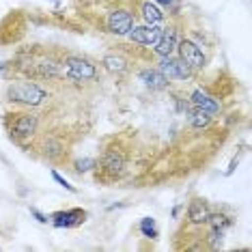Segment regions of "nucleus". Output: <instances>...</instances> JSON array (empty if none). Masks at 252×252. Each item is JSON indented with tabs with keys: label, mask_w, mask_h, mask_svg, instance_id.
Masks as SVG:
<instances>
[{
	"label": "nucleus",
	"mask_w": 252,
	"mask_h": 252,
	"mask_svg": "<svg viewBox=\"0 0 252 252\" xmlns=\"http://www.w3.org/2000/svg\"><path fill=\"white\" fill-rule=\"evenodd\" d=\"M52 179H54L56 183H59V186H63V188H65V190H69L71 194H76V192H78L76 188H73V186H69V181H67V179H63V177H61L59 173H56L54 168H52Z\"/></svg>",
	"instance_id": "obj_12"
},
{
	"label": "nucleus",
	"mask_w": 252,
	"mask_h": 252,
	"mask_svg": "<svg viewBox=\"0 0 252 252\" xmlns=\"http://www.w3.org/2000/svg\"><path fill=\"white\" fill-rule=\"evenodd\" d=\"M136 78L151 91H168L170 89V80L166 78L158 67H151V65L140 67V69H136Z\"/></svg>",
	"instance_id": "obj_9"
},
{
	"label": "nucleus",
	"mask_w": 252,
	"mask_h": 252,
	"mask_svg": "<svg viewBox=\"0 0 252 252\" xmlns=\"http://www.w3.org/2000/svg\"><path fill=\"white\" fill-rule=\"evenodd\" d=\"M162 35V26H149V24H134V28L127 32V41L142 45V48H153Z\"/></svg>",
	"instance_id": "obj_7"
},
{
	"label": "nucleus",
	"mask_w": 252,
	"mask_h": 252,
	"mask_svg": "<svg viewBox=\"0 0 252 252\" xmlns=\"http://www.w3.org/2000/svg\"><path fill=\"white\" fill-rule=\"evenodd\" d=\"M138 142L140 138L134 129L114 131L101 140V151L93 166V181L97 186H119L134 175Z\"/></svg>",
	"instance_id": "obj_2"
},
{
	"label": "nucleus",
	"mask_w": 252,
	"mask_h": 252,
	"mask_svg": "<svg viewBox=\"0 0 252 252\" xmlns=\"http://www.w3.org/2000/svg\"><path fill=\"white\" fill-rule=\"evenodd\" d=\"M140 0H73L69 13H54L56 20L82 32L84 28L104 35L125 37L138 24Z\"/></svg>",
	"instance_id": "obj_1"
},
{
	"label": "nucleus",
	"mask_w": 252,
	"mask_h": 252,
	"mask_svg": "<svg viewBox=\"0 0 252 252\" xmlns=\"http://www.w3.org/2000/svg\"><path fill=\"white\" fill-rule=\"evenodd\" d=\"M168 13L156 4L153 0H140V7H138V20L142 24H149V26H162Z\"/></svg>",
	"instance_id": "obj_10"
},
{
	"label": "nucleus",
	"mask_w": 252,
	"mask_h": 252,
	"mask_svg": "<svg viewBox=\"0 0 252 252\" xmlns=\"http://www.w3.org/2000/svg\"><path fill=\"white\" fill-rule=\"evenodd\" d=\"M48 218L56 228H76L87 222L89 214H87V209H82V207H71V209L54 211V214H50Z\"/></svg>",
	"instance_id": "obj_6"
},
{
	"label": "nucleus",
	"mask_w": 252,
	"mask_h": 252,
	"mask_svg": "<svg viewBox=\"0 0 252 252\" xmlns=\"http://www.w3.org/2000/svg\"><path fill=\"white\" fill-rule=\"evenodd\" d=\"M156 67L164 73L170 82H188V80L198 78V71H194L190 65H186L179 56H162L156 61Z\"/></svg>",
	"instance_id": "obj_4"
},
{
	"label": "nucleus",
	"mask_w": 252,
	"mask_h": 252,
	"mask_svg": "<svg viewBox=\"0 0 252 252\" xmlns=\"http://www.w3.org/2000/svg\"><path fill=\"white\" fill-rule=\"evenodd\" d=\"M26 26L28 18L24 15V11H9V15L0 20V45L18 43L24 37Z\"/></svg>",
	"instance_id": "obj_3"
},
{
	"label": "nucleus",
	"mask_w": 252,
	"mask_h": 252,
	"mask_svg": "<svg viewBox=\"0 0 252 252\" xmlns=\"http://www.w3.org/2000/svg\"><path fill=\"white\" fill-rule=\"evenodd\" d=\"M175 52H177V56H179L183 63H186V65H190L192 69L198 71V73L209 65V56L205 54L203 50H200L198 45L194 43L190 37H186V35L179 39V43H177V50H175Z\"/></svg>",
	"instance_id": "obj_5"
},
{
	"label": "nucleus",
	"mask_w": 252,
	"mask_h": 252,
	"mask_svg": "<svg viewBox=\"0 0 252 252\" xmlns=\"http://www.w3.org/2000/svg\"><path fill=\"white\" fill-rule=\"evenodd\" d=\"M138 231L142 233V237H147V239H158L159 237L158 224H156L153 218H142L140 224H138Z\"/></svg>",
	"instance_id": "obj_11"
},
{
	"label": "nucleus",
	"mask_w": 252,
	"mask_h": 252,
	"mask_svg": "<svg viewBox=\"0 0 252 252\" xmlns=\"http://www.w3.org/2000/svg\"><path fill=\"white\" fill-rule=\"evenodd\" d=\"M209 214H211L209 200L203 198V196H192L190 203H188V207H186V216H183V222H188V224L203 226V224H207Z\"/></svg>",
	"instance_id": "obj_8"
},
{
	"label": "nucleus",
	"mask_w": 252,
	"mask_h": 252,
	"mask_svg": "<svg viewBox=\"0 0 252 252\" xmlns=\"http://www.w3.org/2000/svg\"><path fill=\"white\" fill-rule=\"evenodd\" d=\"M31 214H32V216H35V218H37V220H39V222H41V224H48V222H50V218H48V216H43V214H41V211H39V209H35V207H31Z\"/></svg>",
	"instance_id": "obj_13"
}]
</instances>
